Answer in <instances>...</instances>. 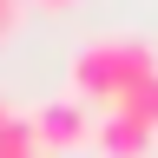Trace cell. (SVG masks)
<instances>
[{"label": "cell", "instance_id": "277c9868", "mask_svg": "<svg viewBox=\"0 0 158 158\" xmlns=\"http://www.w3.org/2000/svg\"><path fill=\"white\" fill-rule=\"evenodd\" d=\"M112 112H125V118H145V125H158V73H152V79H138V86H132L125 99H118Z\"/></svg>", "mask_w": 158, "mask_h": 158}, {"label": "cell", "instance_id": "7a4b0ae2", "mask_svg": "<svg viewBox=\"0 0 158 158\" xmlns=\"http://www.w3.org/2000/svg\"><path fill=\"white\" fill-rule=\"evenodd\" d=\"M33 132H40V152H73L92 138V112H86V99H46L33 112Z\"/></svg>", "mask_w": 158, "mask_h": 158}, {"label": "cell", "instance_id": "5b68a950", "mask_svg": "<svg viewBox=\"0 0 158 158\" xmlns=\"http://www.w3.org/2000/svg\"><path fill=\"white\" fill-rule=\"evenodd\" d=\"M40 7H73V0H40Z\"/></svg>", "mask_w": 158, "mask_h": 158}, {"label": "cell", "instance_id": "6da1fadb", "mask_svg": "<svg viewBox=\"0 0 158 158\" xmlns=\"http://www.w3.org/2000/svg\"><path fill=\"white\" fill-rule=\"evenodd\" d=\"M158 73V53L145 40H125V33H106V40H86V46H73L66 59V79H73V99H86V106H118L138 79Z\"/></svg>", "mask_w": 158, "mask_h": 158}, {"label": "cell", "instance_id": "3957f363", "mask_svg": "<svg viewBox=\"0 0 158 158\" xmlns=\"http://www.w3.org/2000/svg\"><path fill=\"white\" fill-rule=\"evenodd\" d=\"M92 145H99V158H152L158 125H145V118H125V112H106V118L92 125Z\"/></svg>", "mask_w": 158, "mask_h": 158}, {"label": "cell", "instance_id": "8992f818", "mask_svg": "<svg viewBox=\"0 0 158 158\" xmlns=\"http://www.w3.org/2000/svg\"><path fill=\"white\" fill-rule=\"evenodd\" d=\"M7 118H13V112H7V106H0V125H7Z\"/></svg>", "mask_w": 158, "mask_h": 158}]
</instances>
